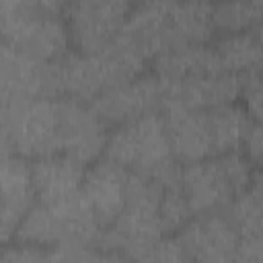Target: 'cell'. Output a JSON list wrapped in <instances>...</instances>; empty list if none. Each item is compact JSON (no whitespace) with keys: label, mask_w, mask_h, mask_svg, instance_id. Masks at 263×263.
Masks as SVG:
<instances>
[{"label":"cell","mask_w":263,"mask_h":263,"mask_svg":"<svg viewBox=\"0 0 263 263\" xmlns=\"http://www.w3.org/2000/svg\"><path fill=\"white\" fill-rule=\"evenodd\" d=\"M162 195L164 187L154 177L129 171L125 205L113 226L105 230L101 249L115 251L129 263L140 261L152 245L166 236L160 220Z\"/></svg>","instance_id":"obj_2"},{"label":"cell","mask_w":263,"mask_h":263,"mask_svg":"<svg viewBox=\"0 0 263 263\" xmlns=\"http://www.w3.org/2000/svg\"><path fill=\"white\" fill-rule=\"evenodd\" d=\"M0 236L4 245H10L21 220L37 203L31 160L14 154L2 152L0 162Z\"/></svg>","instance_id":"obj_10"},{"label":"cell","mask_w":263,"mask_h":263,"mask_svg":"<svg viewBox=\"0 0 263 263\" xmlns=\"http://www.w3.org/2000/svg\"><path fill=\"white\" fill-rule=\"evenodd\" d=\"M64 10L58 0H0L2 43L41 60H60L72 49Z\"/></svg>","instance_id":"obj_1"},{"label":"cell","mask_w":263,"mask_h":263,"mask_svg":"<svg viewBox=\"0 0 263 263\" xmlns=\"http://www.w3.org/2000/svg\"><path fill=\"white\" fill-rule=\"evenodd\" d=\"M12 242L16 245H31V247H45V249H62L64 234L55 212L45 203H35L29 214L21 220Z\"/></svg>","instance_id":"obj_17"},{"label":"cell","mask_w":263,"mask_h":263,"mask_svg":"<svg viewBox=\"0 0 263 263\" xmlns=\"http://www.w3.org/2000/svg\"><path fill=\"white\" fill-rule=\"evenodd\" d=\"M218 72L226 70L212 43H191L173 47L152 60V74L162 84L185 82Z\"/></svg>","instance_id":"obj_15"},{"label":"cell","mask_w":263,"mask_h":263,"mask_svg":"<svg viewBox=\"0 0 263 263\" xmlns=\"http://www.w3.org/2000/svg\"><path fill=\"white\" fill-rule=\"evenodd\" d=\"M234 263H263V234L240 236Z\"/></svg>","instance_id":"obj_27"},{"label":"cell","mask_w":263,"mask_h":263,"mask_svg":"<svg viewBox=\"0 0 263 263\" xmlns=\"http://www.w3.org/2000/svg\"><path fill=\"white\" fill-rule=\"evenodd\" d=\"M31 171L37 201L45 205H60L82 191L86 164L68 154H53L31 160Z\"/></svg>","instance_id":"obj_14"},{"label":"cell","mask_w":263,"mask_h":263,"mask_svg":"<svg viewBox=\"0 0 263 263\" xmlns=\"http://www.w3.org/2000/svg\"><path fill=\"white\" fill-rule=\"evenodd\" d=\"M129 2L123 0H78L68 2L64 18L70 29L72 49L95 53L107 47L123 29Z\"/></svg>","instance_id":"obj_6"},{"label":"cell","mask_w":263,"mask_h":263,"mask_svg":"<svg viewBox=\"0 0 263 263\" xmlns=\"http://www.w3.org/2000/svg\"><path fill=\"white\" fill-rule=\"evenodd\" d=\"M181 187L193 216L224 212L234 199V191L220 166L218 156L183 164Z\"/></svg>","instance_id":"obj_12"},{"label":"cell","mask_w":263,"mask_h":263,"mask_svg":"<svg viewBox=\"0 0 263 263\" xmlns=\"http://www.w3.org/2000/svg\"><path fill=\"white\" fill-rule=\"evenodd\" d=\"M2 263H68L62 249H45L31 245H4Z\"/></svg>","instance_id":"obj_22"},{"label":"cell","mask_w":263,"mask_h":263,"mask_svg":"<svg viewBox=\"0 0 263 263\" xmlns=\"http://www.w3.org/2000/svg\"><path fill=\"white\" fill-rule=\"evenodd\" d=\"M220 166L234 191V197L238 193H242L245 189H249V185L253 183L255 177V166L249 162V158L245 156L242 150H230L224 154H218Z\"/></svg>","instance_id":"obj_21"},{"label":"cell","mask_w":263,"mask_h":263,"mask_svg":"<svg viewBox=\"0 0 263 263\" xmlns=\"http://www.w3.org/2000/svg\"><path fill=\"white\" fill-rule=\"evenodd\" d=\"M162 103H179L191 109H201L210 111L222 105L236 103L242 90V76L232 74V72H218L185 82H173V84H162Z\"/></svg>","instance_id":"obj_13"},{"label":"cell","mask_w":263,"mask_h":263,"mask_svg":"<svg viewBox=\"0 0 263 263\" xmlns=\"http://www.w3.org/2000/svg\"><path fill=\"white\" fill-rule=\"evenodd\" d=\"M251 31H253V35H255V39L259 43V66H257V72L255 74L263 76V23L257 25L255 29H251Z\"/></svg>","instance_id":"obj_28"},{"label":"cell","mask_w":263,"mask_h":263,"mask_svg":"<svg viewBox=\"0 0 263 263\" xmlns=\"http://www.w3.org/2000/svg\"><path fill=\"white\" fill-rule=\"evenodd\" d=\"M60 99L2 103V152H14L27 160L64 154Z\"/></svg>","instance_id":"obj_3"},{"label":"cell","mask_w":263,"mask_h":263,"mask_svg":"<svg viewBox=\"0 0 263 263\" xmlns=\"http://www.w3.org/2000/svg\"><path fill=\"white\" fill-rule=\"evenodd\" d=\"M132 173L152 175L173 156L164 117L160 111L111 127L105 154Z\"/></svg>","instance_id":"obj_4"},{"label":"cell","mask_w":263,"mask_h":263,"mask_svg":"<svg viewBox=\"0 0 263 263\" xmlns=\"http://www.w3.org/2000/svg\"><path fill=\"white\" fill-rule=\"evenodd\" d=\"M208 117H210V129H212L216 156L242 148V140L253 121L242 105L230 103V105L210 109Z\"/></svg>","instance_id":"obj_16"},{"label":"cell","mask_w":263,"mask_h":263,"mask_svg":"<svg viewBox=\"0 0 263 263\" xmlns=\"http://www.w3.org/2000/svg\"><path fill=\"white\" fill-rule=\"evenodd\" d=\"M136 263H193V261L189 259L177 234H166L156 245H152L146 251V255Z\"/></svg>","instance_id":"obj_23"},{"label":"cell","mask_w":263,"mask_h":263,"mask_svg":"<svg viewBox=\"0 0 263 263\" xmlns=\"http://www.w3.org/2000/svg\"><path fill=\"white\" fill-rule=\"evenodd\" d=\"M226 72L247 76L255 74L259 66V43L253 31L222 33L212 41Z\"/></svg>","instance_id":"obj_18"},{"label":"cell","mask_w":263,"mask_h":263,"mask_svg":"<svg viewBox=\"0 0 263 263\" xmlns=\"http://www.w3.org/2000/svg\"><path fill=\"white\" fill-rule=\"evenodd\" d=\"M212 18L220 35L251 31L263 23V2H218L212 8Z\"/></svg>","instance_id":"obj_19"},{"label":"cell","mask_w":263,"mask_h":263,"mask_svg":"<svg viewBox=\"0 0 263 263\" xmlns=\"http://www.w3.org/2000/svg\"><path fill=\"white\" fill-rule=\"evenodd\" d=\"M242 107L247 109L249 117L253 121L263 123V76L259 74H247L242 76Z\"/></svg>","instance_id":"obj_24"},{"label":"cell","mask_w":263,"mask_h":263,"mask_svg":"<svg viewBox=\"0 0 263 263\" xmlns=\"http://www.w3.org/2000/svg\"><path fill=\"white\" fill-rule=\"evenodd\" d=\"M191 218H193V212L183 193V187L181 185L166 187L160 201V220H162L164 234H177Z\"/></svg>","instance_id":"obj_20"},{"label":"cell","mask_w":263,"mask_h":263,"mask_svg":"<svg viewBox=\"0 0 263 263\" xmlns=\"http://www.w3.org/2000/svg\"><path fill=\"white\" fill-rule=\"evenodd\" d=\"M177 238L193 263H234L240 234L226 212L193 216Z\"/></svg>","instance_id":"obj_7"},{"label":"cell","mask_w":263,"mask_h":263,"mask_svg":"<svg viewBox=\"0 0 263 263\" xmlns=\"http://www.w3.org/2000/svg\"><path fill=\"white\" fill-rule=\"evenodd\" d=\"M160 113L164 117L173 156L179 162L189 164L216 156L208 111L164 101Z\"/></svg>","instance_id":"obj_9"},{"label":"cell","mask_w":263,"mask_h":263,"mask_svg":"<svg viewBox=\"0 0 263 263\" xmlns=\"http://www.w3.org/2000/svg\"><path fill=\"white\" fill-rule=\"evenodd\" d=\"M245 156L249 158V162L257 168H263V123L259 121H251L247 136L242 140V148Z\"/></svg>","instance_id":"obj_25"},{"label":"cell","mask_w":263,"mask_h":263,"mask_svg":"<svg viewBox=\"0 0 263 263\" xmlns=\"http://www.w3.org/2000/svg\"><path fill=\"white\" fill-rule=\"evenodd\" d=\"M129 171L107 156H101L86 166L82 181V195L92 208L99 224L107 230L119 218L125 205Z\"/></svg>","instance_id":"obj_11"},{"label":"cell","mask_w":263,"mask_h":263,"mask_svg":"<svg viewBox=\"0 0 263 263\" xmlns=\"http://www.w3.org/2000/svg\"><path fill=\"white\" fill-rule=\"evenodd\" d=\"M90 107L109 127H117L142 115L160 111L162 86L160 80L152 74V70H148L134 80L105 90L90 103Z\"/></svg>","instance_id":"obj_8"},{"label":"cell","mask_w":263,"mask_h":263,"mask_svg":"<svg viewBox=\"0 0 263 263\" xmlns=\"http://www.w3.org/2000/svg\"><path fill=\"white\" fill-rule=\"evenodd\" d=\"M64 97L60 62L41 60L0 43V103Z\"/></svg>","instance_id":"obj_5"},{"label":"cell","mask_w":263,"mask_h":263,"mask_svg":"<svg viewBox=\"0 0 263 263\" xmlns=\"http://www.w3.org/2000/svg\"><path fill=\"white\" fill-rule=\"evenodd\" d=\"M64 253L68 257V263H129L123 255L107 249H78V251H64Z\"/></svg>","instance_id":"obj_26"}]
</instances>
